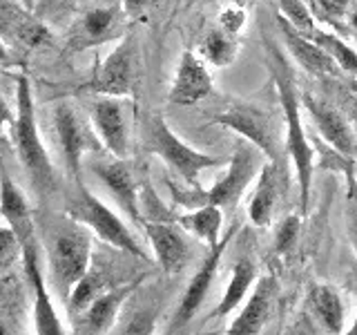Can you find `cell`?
I'll use <instances>...</instances> for the list:
<instances>
[{"instance_id":"obj_35","label":"cell","mask_w":357,"mask_h":335,"mask_svg":"<svg viewBox=\"0 0 357 335\" xmlns=\"http://www.w3.org/2000/svg\"><path fill=\"white\" fill-rule=\"evenodd\" d=\"M219 27L223 31L232 34V36H239L241 29L245 27V7L239 3H228L221 9L219 16Z\"/></svg>"},{"instance_id":"obj_30","label":"cell","mask_w":357,"mask_h":335,"mask_svg":"<svg viewBox=\"0 0 357 335\" xmlns=\"http://www.w3.org/2000/svg\"><path fill=\"white\" fill-rule=\"evenodd\" d=\"M277 5H279V14L288 18L290 25H295L299 31L308 34L317 25L315 14H312V9L304 3V0H277Z\"/></svg>"},{"instance_id":"obj_6","label":"cell","mask_w":357,"mask_h":335,"mask_svg":"<svg viewBox=\"0 0 357 335\" xmlns=\"http://www.w3.org/2000/svg\"><path fill=\"white\" fill-rule=\"evenodd\" d=\"M217 126H223L232 132H237L239 137H243L248 143H252L257 150L264 156H268V161L279 163L282 159V132L279 128H284V119L282 123L275 121V117L268 110L255 105V103H245V100H237V103L228 105L221 114L215 119Z\"/></svg>"},{"instance_id":"obj_42","label":"cell","mask_w":357,"mask_h":335,"mask_svg":"<svg viewBox=\"0 0 357 335\" xmlns=\"http://www.w3.org/2000/svg\"><path fill=\"white\" fill-rule=\"evenodd\" d=\"M349 22H351V27H353V29L357 31V11H355V14L351 16V20H349Z\"/></svg>"},{"instance_id":"obj_10","label":"cell","mask_w":357,"mask_h":335,"mask_svg":"<svg viewBox=\"0 0 357 335\" xmlns=\"http://www.w3.org/2000/svg\"><path fill=\"white\" fill-rule=\"evenodd\" d=\"M43 257L45 255L38 237L22 244L20 262L33 295V331L38 335H63L67 333V329L59 315V308L54 304L50 279L43 268Z\"/></svg>"},{"instance_id":"obj_33","label":"cell","mask_w":357,"mask_h":335,"mask_svg":"<svg viewBox=\"0 0 357 335\" xmlns=\"http://www.w3.org/2000/svg\"><path fill=\"white\" fill-rule=\"evenodd\" d=\"M346 181H349V190H346V230H349L351 244L357 253V177H355V170L346 172Z\"/></svg>"},{"instance_id":"obj_26","label":"cell","mask_w":357,"mask_h":335,"mask_svg":"<svg viewBox=\"0 0 357 335\" xmlns=\"http://www.w3.org/2000/svg\"><path fill=\"white\" fill-rule=\"evenodd\" d=\"M257 279H259V271H257V264L252 260L243 257V260L234 264L230 282H228L226 290H223L219 308L212 313V318H226L232 311H237L241 306V302L248 297L250 288L257 284Z\"/></svg>"},{"instance_id":"obj_22","label":"cell","mask_w":357,"mask_h":335,"mask_svg":"<svg viewBox=\"0 0 357 335\" xmlns=\"http://www.w3.org/2000/svg\"><path fill=\"white\" fill-rule=\"evenodd\" d=\"M0 217L16 232L20 246L36 239V219L29 201L5 168H0Z\"/></svg>"},{"instance_id":"obj_13","label":"cell","mask_w":357,"mask_h":335,"mask_svg":"<svg viewBox=\"0 0 357 335\" xmlns=\"http://www.w3.org/2000/svg\"><path fill=\"white\" fill-rule=\"evenodd\" d=\"M0 38L20 50H40L54 43V34L47 20L20 0H0Z\"/></svg>"},{"instance_id":"obj_25","label":"cell","mask_w":357,"mask_h":335,"mask_svg":"<svg viewBox=\"0 0 357 335\" xmlns=\"http://www.w3.org/2000/svg\"><path fill=\"white\" fill-rule=\"evenodd\" d=\"M174 221L188 234L201 239L210 248V246H215L221 239L219 232H221V223H223V208H219L215 204H201V206H195L192 210L176 215Z\"/></svg>"},{"instance_id":"obj_37","label":"cell","mask_w":357,"mask_h":335,"mask_svg":"<svg viewBox=\"0 0 357 335\" xmlns=\"http://www.w3.org/2000/svg\"><path fill=\"white\" fill-rule=\"evenodd\" d=\"M16 121V112L9 107V103L5 100V96L0 94V143L7 145L9 137H11V126Z\"/></svg>"},{"instance_id":"obj_21","label":"cell","mask_w":357,"mask_h":335,"mask_svg":"<svg viewBox=\"0 0 357 335\" xmlns=\"http://www.w3.org/2000/svg\"><path fill=\"white\" fill-rule=\"evenodd\" d=\"M277 297V279L273 275H259L255 290L245 299L241 313L230 322V335H257L268 324L275 308Z\"/></svg>"},{"instance_id":"obj_45","label":"cell","mask_w":357,"mask_h":335,"mask_svg":"<svg viewBox=\"0 0 357 335\" xmlns=\"http://www.w3.org/2000/svg\"><path fill=\"white\" fill-rule=\"evenodd\" d=\"M353 128H355V134H357V121H355V126H353Z\"/></svg>"},{"instance_id":"obj_8","label":"cell","mask_w":357,"mask_h":335,"mask_svg":"<svg viewBox=\"0 0 357 335\" xmlns=\"http://www.w3.org/2000/svg\"><path fill=\"white\" fill-rule=\"evenodd\" d=\"M52 123L59 141L65 170L74 181H81V165L89 152L103 150V143L96 137L92 121H85L72 100H59L52 110Z\"/></svg>"},{"instance_id":"obj_31","label":"cell","mask_w":357,"mask_h":335,"mask_svg":"<svg viewBox=\"0 0 357 335\" xmlns=\"http://www.w3.org/2000/svg\"><path fill=\"white\" fill-rule=\"evenodd\" d=\"M299 232H301V215H286L275 228V239H273L275 253L286 255L293 251L299 239Z\"/></svg>"},{"instance_id":"obj_39","label":"cell","mask_w":357,"mask_h":335,"mask_svg":"<svg viewBox=\"0 0 357 335\" xmlns=\"http://www.w3.org/2000/svg\"><path fill=\"white\" fill-rule=\"evenodd\" d=\"M150 3H152V0H121V5H123V9L128 11V14H139V11H143Z\"/></svg>"},{"instance_id":"obj_43","label":"cell","mask_w":357,"mask_h":335,"mask_svg":"<svg viewBox=\"0 0 357 335\" xmlns=\"http://www.w3.org/2000/svg\"><path fill=\"white\" fill-rule=\"evenodd\" d=\"M351 89H353V94L357 96V76H355L353 81H351Z\"/></svg>"},{"instance_id":"obj_23","label":"cell","mask_w":357,"mask_h":335,"mask_svg":"<svg viewBox=\"0 0 357 335\" xmlns=\"http://www.w3.org/2000/svg\"><path fill=\"white\" fill-rule=\"evenodd\" d=\"M306 311L312 315L321 331L340 335L344 333V302L340 290L331 284H312L308 290Z\"/></svg>"},{"instance_id":"obj_16","label":"cell","mask_w":357,"mask_h":335,"mask_svg":"<svg viewBox=\"0 0 357 335\" xmlns=\"http://www.w3.org/2000/svg\"><path fill=\"white\" fill-rule=\"evenodd\" d=\"M143 232L150 241V248L156 264H159L165 273L181 271L188 262L190 246L185 230L178 226L174 219H143Z\"/></svg>"},{"instance_id":"obj_44","label":"cell","mask_w":357,"mask_h":335,"mask_svg":"<svg viewBox=\"0 0 357 335\" xmlns=\"http://www.w3.org/2000/svg\"><path fill=\"white\" fill-rule=\"evenodd\" d=\"M5 333H9V331L5 329V324H3V322H0V335H5Z\"/></svg>"},{"instance_id":"obj_46","label":"cell","mask_w":357,"mask_h":335,"mask_svg":"<svg viewBox=\"0 0 357 335\" xmlns=\"http://www.w3.org/2000/svg\"><path fill=\"white\" fill-rule=\"evenodd\" d=\"M355 172H357V159H355Z\"/></svg>"},{"instance_id":"obj_32","label":"cell","mask_w":357,"mask_h":335,"mask_svg":"<svg viewBox=\"0 0 357 335\" xmlns=\"http://www.w3.org/2000/svg\"><path fill=\"white\" fill-rule=\"evenodd\" d=\"M312 14L326 20L328 25H340V22L349 14L351 0H310Z\"/></svg>"},{"instance_id":"obj_17","label":"cell","mask_w":357,"mask_h":335,"mask_svg":"<svg viewBox=\"0 0 357 335\" xmlns=\"http://www.w3.org/2000/svg\"><path fill=\"white\" fill-rule=\"evenodd\" d=\"M301 107L308 112L312 126L317 128L324 141H328L333 145L335 152L349 156V159H357L355 128L349 126V121H346L337 110L312 94H301Z\"/></svg>"},{"instance_id":"obj_14","label":"cell","mask_w":357,"mask_h":335,"mask_svg":"<svg viewBox=\"0 0 357 335\" xmlns=\"http://www.w3.org/2000/svg\"><path fill=\"white\" fill-rule=\"evenodd\" d=\"M89 170L98 179L100 184L107 188V193L114 197L119 208L137 223L143 226V212H141V197H139V184L137 174L130 159H121V156H112L109 159H96L89 163Z\"/></svg>"},{"instance_id":"obj_4","label":"cell","mask_w":357,"mask_h":335,"mask_svg":"<svg viewBox=\"0 0 357 335\" xmlns=\"http://www.w3.org/2000/svg\"><path fill=\"white\" fill-rule=\"evenodd\" d=\"M65 212L72 219L85 223L100 241H105L112 248L132 255V257H139V260H148L150 257L145 253L137 234L130 230L128 223L123 221L105 201H100L92 190H87L83 181H76V190H74V195L67 199Z\"/></svg>"},{"instance_id":"obj_12","label":"cell","mask_w":357,"mask_h":335,"mask_svg":"<svg viewBox=\"0 0 357 335\" xmlns=\"http://www.w3.org/2000/svg\"><path fill=\"white\" fill-rule=\"evenodd\" d=\"M237 232H239V228L232 226L215 246H210V248H208V255L204 257V260H201V266L197 268V273L190 277V282H188V286L183 290V295H181V299H178V304L174 308L170 327H167V331H170V333L183 331L188 324L197 318V313L201 311V306H204L208 290H210L212 282H215V277L219 273L221 257L226 255V248L230 246L232 237Z\"/></svg>"},{"instance_id":"obj_24","label":"cell","mask_w":357,"mask_h":335,"mask_svg":"<svg viewBox=\"0 0 357 335\" xmlns=\"http://www.w3.org/2000/svg\"><path fill=\"white\" fill-rule=\"evenodd\" d=\"M279 201V174L277 163L268 161L261 165L259 174H257L255 193L248 201V219L257 228H266L273 223V215Z\"/></svg>"},{"instance_id":"obj_11","label":"cell","mask_w":357,"mask_h":335,"mask_svg":"<svg viewBox=\"0 0 357 335\" xmlns=\"http://www.w3.org/2000/svg\"><path fill=\"white\" fill-rule=\"evenodd\" d=\"M89 121L107 154L130 159L132 105L128 96H96L89 107Z\"/></svg>"},{"instance_id":"obj_20","label":"cell","mask_w":357,"mask_h":335,"mask_svg":"<svg viewBox=\"0 0 357 335\" xmlns=\"http://www.w3.org/2000/svg\"><path fill=\"white\" fill-rule=\"evenodd\" d=\"M277 22H279V31H282V38L286 43L288 52L293 54V59L304 67V70L312 76L319 78H333L344 74L340 70V65L331 59L328 52H324L319 45L308 38L304 31H299L295 25H290V20L284 18L282 14H277Z\"/></svg>"},{"instance_id":"obj_2","label":"cell","mask_w":357,"mask_h":335,"mask_svg":"<svg viewBox=\"0 0 357 335\" xmlns=\"http://www.w3.org/2000/svg\"><path fill=\"white\" fill-rule=\"evenodd\" d=\"M40 246L50 286L65 304L78 279L92 266V230L67 215L47 223Z\"/></svg>"},{"instance_id":"obj_15","label":"cell","mask_w":357,"mask_h":335,"mask_svg":"<svg viewBox=\"0 0 357 335\" xmlns=\"http://www.w3.org/2000/svg\"><path fill=\"white\" fill-rule=\"evenodd\" d=\"M141 284H143V277H137L121 286H107L81 315L72 320V327H74L72 331L85 333V335H100V333L114 331L123 306H126V302L137 293Z\"/></svg>"},{"instance_id":"obj_9","label":"cell","mask_w":357,"mask_h":335,"mask_svg":"<svg viewBox=\"0 0 357 335\" xmlns=\"http://www.w3.org/2000/svg\"><path fill=\"white\" fill-rule=\"evenodd\" d=\"M137 36L123 34L116 47L96 63L85 89L94 96H130L137 85Z\"/></svg>"},{"instance_id":"obj_36","label":"cell","mask_w":357,"mask_h":335,"mask_svg":"<svg viewBox=\"0 0 357 335\" xmlns=\"http://www.w3.org/2000/svg\"><path fill=\"white\" fill-rule=\"evenodd\" d=\"M74 5H76V0H38L36 14L43 20L54 22V20H61L65 16H70Z\"/></svg>"},{"instance_id":"obj_18","label":"cell","mask_w":357,"mask_h":335,"mask_svg":"<svg viewBox=\"0 0 357 335\" xmlns=\"http://www.w3.org/2000/svg\"><path fill=\"white\" fill-rule=\"evenodd\" d=\"M215 83L206 61L192 50H185L178 56V65L172 78L167 100L174 105H197L199 100H204L212 94Z\"/></svg>"},{"instance_id":"obj_1","label":"cell","mask_w":357,"mask_h":335,"mask_svg":"<svg viewBox=\"0 0 357 335\" xmlns=\"http://www.w3.org/2000/svg\"><path fill=\"white\" fill-rule=\"evenodd\" d=\"M268 54V67H271L273 81L277 87L279 105H282V119H284V148L290 161L295 165L297 188H299V206L301 212L308 208L310 199V186H312V148L308 141V134L304 130V119H301V96L295 83V76L290 72V65L286 56L279 52L275 45H266Z\"/></svg>"},{"instance_id":"obj_41","label":"cell","mask_w":357,"mask_h":335,"mask_svg":"<svg viewBox=\"0 0 357 335\" xmlns=\"http://www.w3.org/2000/svg\"><path fill=\"white\" fill-rule=\"evenodd\" d=\"M346 333H349V335H357V318H355V322H353V327H351V329H346Z\"/></svg>"},{"instance_id":"obj_40","label":"cell","mask_w":357,"mask_h":335,"mask_svg":"<svg viewBox=\"0 0 357 335\" xmlns=\"http://www.w3.org/2000/svg\"><path fill=\"white\" fill-rule=\"evenodd\" d=\"M20 3L25 5V7H29V9H33V11H36V5H38V0H20Z\"/></svg>"},{"instance_id":"obj_27","label":"cell","mask_w":357,"mask_h":335,"mask_svg":"<svg viewBox=\"0 0 357 335\" xmlns=\"http://www.w3.org/2000/svg\"><path fill=\"white\" fill-rule=\"evenodd\" d=\"M197 54L206 63L215 67H228L234 63V59H237V54H239V40L237 36L223 31L221 27H215L206 31V36L201 38Z\"/></svg>"},{"instance_id":"obj_29","label":"cell","mask_w":357,"mask_h":335,"mask_svg":"<svg viewBox=\"0 0 357 335\" xmlns=\"http://www.w3.org/2000/svg\"><path fill=\"white\" fill-rule=\"evenodd\" d=\"M107 288V282L103 279V275H100V271H96V268L89 266V271L78 279V284L74 286L72 295L67 297L65 306H67V313L74 318H78L81 313L92 304V302L103 293V290Z\"/></svg>"},{"instance_id":"obj_38","label":"cell","mask_w":357,"mask_h":335,"mask_svg":"<svg viewBox=\"0 0 357 335\" xmlns=\"http://www.w3.org/2000/svg\"><path fill=\"white\" fill-rule=\"evenodd\" d=\"M18 67H22V61L11 52V45L0 38V70L9 72V70H18Z\"/></svg>"},{"instance_id":"obj_5","label":"cell","mask_w":357,"mask_h":335,"mask_svg":"<svg viewBox=\"0 0 357 335\" xmlns=\"http://www.w3.org/2000/svg\"><path fill=\"white\" fill-rule=\"evenodd\" d=\"M145 150L163 159L172 170L183 179L188 188H199V174L221 163H228L223 156H212L199 152L178 137V134L167 126V121L161 114H152L145 123Z\"/></svg>"},{"instance_id":"obj_34","label":"cell","mask_w":357,"mask_h":335,"mask_svg":"<svg viewBox=\"0 0 357 335\" xmlns=\"http://www.w3.org/2000/svg\"><path fill=\"white\" fill-rule=\"evenodd\" d=\"M22 255V246L16 237V232L9 226H0V271L16 262V257Z\"/></svg>"},{"instance_id":"obj_3","label":"cell","mask_w":357,"mask_h":335,"mask_svg":"<svg viewBox=\"0 0 357 335\" xmlns=\"http://www.w3.org/2000/svg\"><path fill=\"white\" fill-rule=\"evenodd\" d=\"M11 141L16 145L22 170H25L36 195L40 199L50 197L56 190L59 177H56L50 150L45 148V141L38 132L36 103H33L31 83L25 72H20L16 81V121L11 126Z\"/></svg>"},{"instance_id":"obj_19","label":"cell","mask_w":357,"mask_h":335,"mask_svg":"<svg viewBox=\"0 0 357 335\" xmlns=\"http://www.w3.org/2000/svg\"><path fill=\"white\" fill-rule=\"evenodd\" d=\"M128 11L123 5H105V7H94L76 22V27L70 36V47L81 52L87 47H96L112 38H121L123 34V22H126Z\"/></svg>"},{"instance_id":"obj_7","label":"cell","mask_w":357,"mask_h":335,"mask_svg":"<svg viewBox=\"0 0 357 335\" xmlns=\"http://www.w3.org/2000/svg\"><path fill=\"white\" fill-rule=\"evenodd\" d=\"M259 150H255L252 143H241L237 152H234L230 159H228V170L221 179H217L215 184H212L210 190L206 193H201L199 188H190L192 193L190 195H183L181 204H195V206H201V204H215L223 210H234V206L239 204L241 195L245 193V188H248L257 174H259L261 165H259Z\"/></svg>"},{"instance_id":"obj_28","label":"cell","mask_w":357,"mask_h":335,"mask_svg":"<svg viewBox=\"0 0 357 335\" xmlns=\"http://www.w3.org/2000/svg\"><path fill=\"white\" fill-rule=\"evenodd\" d=\"M308 38L315 40L324 52L331 54V59L340 65V70L344 74H351V76H357V52L351 47L349 43H344L340 36H335L333 31L324 29L319 25L312 27L308 34Z\"/></svg>"}]
</instances>
